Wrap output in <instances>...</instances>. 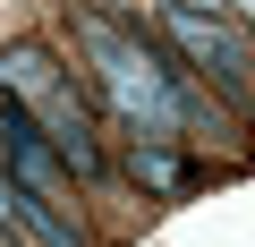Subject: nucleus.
Returning <instances> with one entry per match:
<instances>
[{
	"label": "nucleus",
	"instance_id": "7ed1b4c3",
	"mask_svg": "<svg viewBox=\"0 0 255 247\" xmlns=\"http://www.w3.org/2000/svg\"><path fill=\"white\" fill-rule=\"evenodd\" d=\"M0 154H9V179H17V188H34V196L60 213V196H68V162H60V145L43 137V119H34L26 102H0Z\"/></svg>",
	"mask_w": 255,
	"mask_h": 247
},
{
	"label": "nucleus",
	"instance_id": "20e7f679",
	"mask_svg": "<svg viewBox=\"0 0 255 247\" xmlns=\"http://www.w3.org/2000/svg\"><path fill=\"white\" fill-rule=\"evenodd\" d=\"M162 26H170V34H179V43H187V51H196L213 77H230V85L247 77V43H238L221 17H204V9H179V0H170V17H162Z\"/></svg>",
	"mask_w": 255,
	"mask_h": 247
},
{
	"label": "nucleus",
	"instance_id": "39448f33",
	"mask_svg": "<svg viewBox=\"0 0 255 247\" xmlns=\"http://www.w3.org/2000/svg\"><path fill=\"white\" fill-rule=\"evenodd\" d=\"M0 230H26L34 247H85V230L77 222H60L34 188H17V179H0Z\"/></svg>",
	"mask_w": 255,
	"mask_h": 247
},
{
	"label": "nucleus",
	"instance_id": "f257e3e1",
	"mask_svg": "<svg viewBox=\"0 0 255 247\" xmlns=\"http://www.w3.org/2000/svg\"><path fill=\"white\" fill-rule=\"evenodd\" d=\"M77 43L94 51V68H102V85H111V102H119V119H128V128H145L153 145H162V137H179L187 102H179V85L162 77V60L145 51V34H119L111 17L77 9Z\"/></svg>",
	"mask_w": 255,
	"mask_h": 247
},
{
	"label": "nucleus",
	"instance_id": "0eeeda50",
	"mask_svg": "<svg viewBox=\"0 0 255 247\" xmlns=\"http://www.w3.org/2000/svg\"><path fill=\"white\" fill-rule=\"evenodd\" d=\"M179 9H213V0H179Z\"/></svg>",
	"mask_w": 255,
	"mask_h": 247
},
{
	"label": "nucleus",
	"instance_id": "423d86ee",
	"mask_svg": "<svg viewBox=\"0 0 255 247\" xmlns=\"http://www.w3.org/2000/svg\"><path fill=\"white\" fill-rule=\"evenodd\" d=\"M128 171H136V188H162V196H170V188H187L179 154H170V145H145V137H136V154H128Z\"/></svg>",
	"mask_w": 255,
	"mask_h": 247
},
{
	"label": "nucleus",
	"instance_id": "f03ea898",
	"mask_svg": "<svg viewBox=\"0 0 255 247\" xmlns=\"http://www.w3.org/2000/svg\"><path fill=\"white\" fill-rule=\"evenodd\" d=\"M9 85L34 102V119H43V137L60 145V162L77 171V179H102V145H94V119H85V102L60 85V68H51V51H34V43H17L9 60Z\"/></svg>",
	"mask_w": 255,
	"mask_h": 247
},
{
	"label": "nucleus",
	"instance_id": "6e6552de",
	"mask_svg": "<svg viewBox=\"0 0 255 247\" xmlns=\"http://www.w3.org/2000/svg\"><path fill=\"white\" fill-rule=\"evenodd\" d=\"M238 9H247V17H255V0H238Z\"/></svg>",
	"mask_w": 255,
	"mask_h": 247
}]
</instances>
